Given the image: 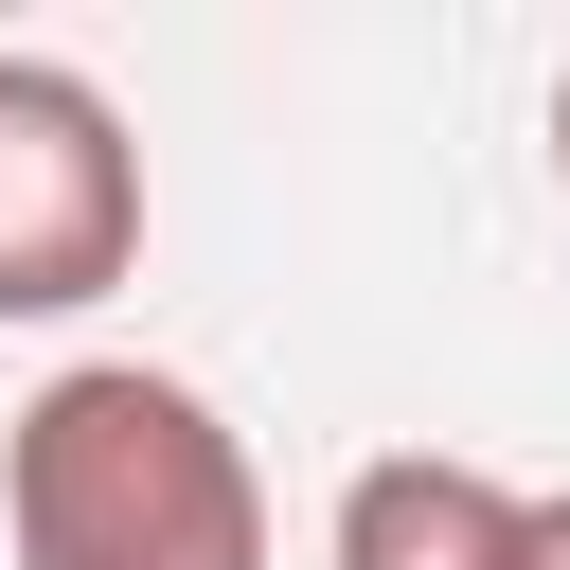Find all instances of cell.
<instances>
[{
  "mask_svg": "<svg viewBox=\"0 0 570 570\" xmlns=\"http://www.w3.org/2000/svg\"><path fill=\"white\" fill-rule=\"evenodd\" d=\"M0 534L18 570H267V481L196 374L71 356L0 428Z\"/></svg>",
  "mask_w": 570,
  "mask_h": 570,
  "instance_id": "6da1fadb",
  "label": "cell"
},
{
  "mask_svg": "<svg viewBox=\"0 0 570 570\" xmlns=\"http://www.w3.org/2000/svg\"><path fill=\"white\" fill-rule=\"evenodd\" d=\"M142 267V142L89 71L0 53V321H71Z\"/></svg>",
  "mask_w": 570,
  "mask_h": 570,
  "instance_id": "7a4b0ae2",
  "label": "cell"
},
{
  "mask_svg": "<svg viewBox=\"0 0 570 570\" xmlns=\"http://www.w3.org/2000/svg\"><path fill=\"white\" fill-rule=\"evenodd\" d=\"M338 570H534V499L481 463H356L338 481Z\"/></svg>",
  "mask_w": 570,
  "mask_h": 570,
  "instance_id": "3957f363",
  "label": "cell"
},
{
  "mask_svg": "<svg viewBox=\"0 0 570 570\" xmlns=\"http://www.w3.org/2000/svg\"><path fill=\"white\" fill-rule=\"evenodd\" d=\"M534 570H570V499H534Z\"/></svg>",
  "mask_w": 570,
  "mask_h": 570,
  "instance_id": "277c9868",
  "label": "cell"
},
{
  "mask_svg": "<svg viewBox=\"0 0 570 570\" xmlns=\"http://www.w3.org/2000/svg\"><path fill=\"white\" fill-rule=\"evenodd\" d=\"M552 178H570V71H552Z\"/></svg>",
  "mask_w": 570,
  "mask_h": 570,
  "instance_id": "5b68a950",
  "label": "cell"
}]
</instances>
